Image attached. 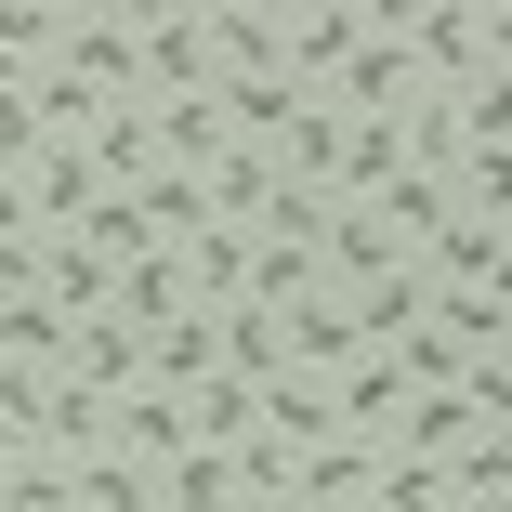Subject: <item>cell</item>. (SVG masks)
<instances>
[{
	"instance_id": "10",
	"label": "cell",
	"mask_w": 512,
	"mask_h": 512,
	"mask_svg": "<svg viewBox=\"0 0 512 512\" xmlns=\"http://www.w3.org/2000/svg\"><path fill=\"white\" fill-rule=\"evenodd\" d=\"M368 486H381V447H355V434L289 460V499H316V512H368Z\"/></svg>"
},
{
	"instance_id": "18",
	"label": "cell",
	"mask_w": 512,
	"mask_h": 512,
	"mask_svg": "<svg viewBox=\"0 0 512 512\" xmlns=\"http://www.w3.org/2000/svg\"><path fill=\"white\" fill-rule=\"evenodd\" d=\"M263 184H276V158H263V145H224L211 171H197V197H211V224H250V211H263Z\"/></svg>"
},
{
	"instance_id": "8",
	"label": "cell",
	"mask_w": 512,
	"mask_h": 512,
	"mask_svg": "<svg viewBox=\"0 0 512 512\" xmlns=\"http://www.w3.org/2000/svg\"><path fill=\"white\" fill-rule=\"evenodd\" d=\"M14 184H27V224H40V237H66V224L92 211V197H106V171H92V145H66V132H53V145H40V158H27Z\"/></svg>"
},
{
	"instance_id": "17",
	"label": "cell",
	"mask_w": 512,
	"mask_h": 512,
	"mask_svg": "<svg viewBox=\"0 0 512 512\" xmlns=\"http://www.w3.org/2000/svg\"><path fill=\"white\" fill-rule=\"evenodd\" d=\"M171 407H184V447H237V434H250V381H224V368L184 381Z\"/></svg>"
},
{
	"instance_id": "4",
	"label": "cell",
	"mask_w": 512,
	"mask_h": 512,
	"mask_svg": "<svg viewBox=\"0 0 512 512\" xmlns=\"http://www.w3.org/2000/svg\"><path fill=\"white\" fill-rule=\"evenodd\" d=\"M368 40V0H276V66L302 92H329V66Z\"/></svg>"
},
{
	"instance_id": "19",
	"label": "cell",
	"mask_w": 512,
	"mask_h": 512,
	"mask_svg": "<svg viewBox=\"0 0 512 512\" xmlns=\"http://www.w3.org/2000/svg\"><path fill=\"white\" fill-rule=\"evenodd\" d=\"M0 512H66V460L53 447H14V460H0Z\"/></svg>"
},
{
	"instance_id": "12",
	"label": "cell",
	"mask_w": 512,
	"mask_h": 512,
	"mask_svg": "<svg viewBox=\"0 0 512 512\" xmlns=\"http://www.w3.org/2000/svg\"><path fill=\"white\" fill-rule=\"evenodd\" d=\"M66 512H158V473L119 460V447H79L66 460Z\"/></svg>"
},
{
	"instance_id": "15",
	"label": "cell",
	"mask_w": 512,
	"mask_h": 512,
	"mask_svg": "<svg viewBox=\"0 0 512 512\" xmlns=\"http://www.w3.org/2000/svg\"><path fill=\"white\" fill-rule=\"evenodd\" d=\"M158 512H237V460L224 447H171L158 460Z\"/></svg>"
},
{
	"instance_id": "25",
	"label": "cell",
	"mask_w": 512,
	"mask_h": 512,
	"mask_svg": "<svg viewBox=\"0 0 512 512\" xmlns=\"http://www.w3.org/2000/svg\"><path fill=\"white\" fill-rule=\"evenodd\" d=\"M447 512H512V499H447Z\"/></svg>"
},
{
	"instance_id": "3",
	"label": "cell",
	"mask_w": 512,
	"mask_h": 512,
	"mask_svg": "<svg viewBox=\"0 0 512 512\" xmlns=\"http://www.w3.org/2000/svg\"><path fill=\"white\" fill-rule=\"evenodd\" d=\"M316 106H329V119H355V132H394L407 106H421V66H407V40H394V14H381V0H368V40L329 66V92H316Z\"/></svg>"
},
{
	"instance_id": "1",
	"label": "cell",
	"mask_w": 512,
	"mask_h": 512,
	"mask_svg": "<svg viewBox=\"0 0 512 512\" xmlns=\"http://www.w3.org/2000/svg\"><path fill=\"white\" fill-rule=\"evenodd\" d=\"M421 92H512V14L499 0H381Z\"/></svg>"
},
{
	"instance_id": "9",
	"label": "cell",
	"mask_w": 512,
	"mask_h": 512,
	"mask_svg": "<svg viewBox=\"0 0 512 512\" xmlns=\"http://www.w3.org/2000/svg\"><path fill=\"white\" fill-rule=\"evenodd\" d=\"M66 381H79V394H106V407H119V394H145V329L79 316V329H66Z\"/></svg>"
},
{
	"instance_id": "6",
	"label": "cell",
	"mask_w": 512,
	"mask_h": 512,
	"mask_svg": "<svg viewBox=\"0 0 512 512\" xmlns=\"http://www.w3.org/2000/svg\"><path fill=\"white\" fill-rule=\"evenodd\" d=\"M486 434H512V421H486L473 394H407L394 421H381V447H394V460H434V473H447L460 447H486Z\"/></svg>"
},
{
	"instance_id": "16",
	"label": "cell",
	"mask_w": 512,
	"mask_h": 512,
	"mask_svg": "<svg viewBox=\"0 0 512 512\" xmlns=\"http://www.w3.org/2000/svg\"><path fill=\"white\" fill-rule=\"evenodd\" d=\"M421 316H434L447 342H473V355H499V342H512V289H421Z\"/></svg>"
},
{
	"instance_id": "20",
	"label": "cell",
	"mask_w": 512,
	"mask_h": 512,
	"mask_svg": "<svg viewBox=\"0 0 512 512\" xmlns=\"http://www.w3.org/2000/svg\"><path fill=\"white\" fill-rule=\"evenodd\" d=\"M368 512H447V473H434V460H394V447H381V486H368Z\"/></svg>"
},
{
	"instance_id": "7",
	"label": "cell",
	"mask_w": 512,
	"mask_h": 512,
	"mask_svg": "<svg viewBox=\"0 0 512 512\" xmlns=\"http://www.w3.org/2000/svg\"><path fill=\"white\" fill-rule=\"evenodd\" d=\"M342 355H368V342H355V302H342V289H302L289 316H276V368H289V381H329Z\"/></svg>"
},
{
	"instance_id": "21",
	"label": "cell",
	"mask_w": 512,
	"mask_h": 512,
	"mask_svg": "<svg viewBox=\"0 0 512 512\" xmlns=\"http://www.w3.org/2000/svg\"><path fill=\"white\" fill-rule=\"evenodd\" d=\"M447 499H512V434L460 447V460H447Z\"/></svg>"
},
{
	"instance_id": "14",
	"label": "cell",
	"mask_w": 512,
	"mask_h": 512,
	"mask_svg": "<svg viewBox=\"0 0 512 512\" xmlns=\"http://www.w3.org/2000/svg\"><path fill=\"white\" fill-rule=\"evenodd\" d=\"M106 447H119V460H145V473H158V460H171V447H184V407H171V394H158V381H145V394H119V407H106Z\"/></svg>"
},
{
	"instance_id": "23",
	"label": "cell",
	"mask_w": 512,
	"mask_h": 512,
	"mask_svg": "<svg viewBox=\"0 0 512 512\" xmlns=\"http://www.w3.org/2000/svg\"><path fill=\"white\" fill-rule=\"evenodd\" d=\"M237 512H316V499H289V486H276V499H237Z\"/></svg>"
},
{
	"instance_id": "22",
	"label": "cell",
	"mask_w": 512,
	"mask_h": 512,
	"mask_svg": "<svg viewBox=\"0 0 512 512\" xmlns=\"http://www.w3.org/2000/svg\"><path fill=\"white\" fill-rule=\"evenodd\" d=\"M0 237H40V224H27V184H14V171H0Z\"/></svg>"
},
{
	"instance_id": "2",
	"label": "cell",
	"mask_w": 512,
	"mask_h": 512,
	"mask_svg": "<svg viewBox=\"0 0 512 512\" xmlns=\"http://www.w3.org/2000/svg\"><path fill=\"white\" fill-rule=\"evenodd\" d=\"M132 92L145 106L211 92V0H132Z\"/></svg>"
},
{
	"instance_id": "5",
	"label": "cell",
	"mask_w": 512,
	"mask_h": 512,
	"mask_svg": "<svg viewBox=\"0 0 512 512\" xmlns=\"http://www.w3.org/2000/svg\"><path fill=\"white\" fill-rule=\"evenodd\" d=\"M512 276V211H447L421 237V289H499Z\"/></svg>"
},
{
	"instance_id": "11",
	"label": "cell",
	"mask_w": 512,
	"mask_h": 512,
	"mask_svg": "<svg viewBox=\"0 0 512 512\" xmlns=\"http://www.w3.org/2000/svg\"><path fill=\"white\" fill-rule=\"evenodd\" d=\"M171 276H184V302H197V316H224V302L250 289V237H237V224H197V237L171 250Z\"/></svg>"
},
{
	"instance_id": "13",
	"label": "cell",
	"mask_w": 512,
	"mask_h": 512,
	"mask_svg": "<svg viewBox=\"0 0 512 512\" xmlns=\"http://www.w3.org/2000/svg\"><path fill=\"white\" fill-rule=\"evenodd\" d=\"M106 289H119V263H92L79 237H40V302L79 329V316H106Z\"/></svg>"
},
{
	"instance_id": "24",
	"label": "cell",
	"mask_w": 512,
	"mask_h": 512,
	"mask_svg": "<svg viewBox=\"0 0 512 512\" xmlns=\"http://www.w3.org/2000/svg\"><path fill=\"white\" fill-rule=\"evenodd\" d=\"M0 92H27V66H14V53H0Z\"/></svg>"
}]
</instances>
